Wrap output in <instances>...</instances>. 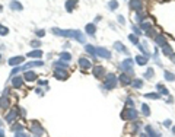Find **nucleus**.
<instances>
[{"instance_id":"obj_1","label":"nucleus","mask_w":175,"mask_h":137,"mask_svg":"<svg viewBox=\"0 0 175 137\" xmlns=\"http://www.w3.org/2000/svg\"><path fill=\"white\" fill-rule=\"evenodd\" d=\"M53 34L58 37H66V38H73L79 41L80 44H85V35L79 29H60V28H53Z\"/></svg>"},{"instance_id":"obj_2","label":"nucleus","mask_w":175,"mask_h":137,"mask_svg":"<svg viewBox=\"0 0 175 137\" xmlns=\"http://www.w3.org/2000/svg\"><path fill=\"white\" fill-rule=\"evenodd\" d=\"M115 85H117V76L114 73H108L104 79V88L107 91H111L115 88Z\"/></svg>"},{"instance_id":"obj_3","label":"nucleus","mask_w":175,"mask_h":137,"mask_svg":"<svg viewBox=\"0 0 175 137\" xmlns=\"http://www.w3.org/2000/svg\"><path fill=\"white\" fill-rule=\"evenodd\" d=\"M133 64H134V61H133V58H125L124 61L121 63V70L124 71L125 74H128V76H131L133 73H134V70H133Z\"/></svg>"},{"instance_id":"obj_4","label":"nucleus","mask_w":175,"mask_h":137,"mask_svg":"<svg viewBox=\"0 0 175 137\" xmlns=\"http://www.w3.org/2000/svg\"><path fill=\"white\" fill-rule=\"evenodd\" d=\"M121 118L125 121H131V120H136L137 118V111L134 108H125L124 111L121 112Z\"/></svg>"},{"instance_id":"obj_5","label":"nucleus","mask_w":175,"mask_h":137,"mask_svg":"<svg viewBox=\"0 0 175 137\" xmlns=\"http://www.w3.org/2000/svg\"><path fill=\"white\" fill-rule=\"evenodd\" d=\"M54 77L58 79V80H66V79L69 77V73L66 71V68L54 67Z\"/></svg>"},{"instance_id":"obj_6","label":"nucleus","mask_w":175,"mask_h":137,"mask_svg":"<svg viewBox=\"0 0 175 137\" xmlns=\"http://www.w3.org/2000/svg\"><path fill=\"white\" fill-rule=\"evenodd\" d=\"M128 6L136 12H143V0H130Z\"/></svg>"},{"instance_id":"obj_7","label":"nucleus","mask_w":175,"mask_h":137,"mask_svg":"<svg viewBox=\"0 0 175 137\" xmlns=\"http://www.w3.org/2000/svg\"><path fill=\"white\" fill-rule=\"evenodd\" d=\"M44 66V61H41V60H37V61H31V63H26V64H24L22 67H21V70H29V68L32 67H42Z\"/></svg>"},{"instance_id":"obj_8","label":"nucleus","mask_w":175,"mask_h":137,"mask_svg":"<svg viewBox=\"0 0 175 137\" xmlns=\"http://www.w3.org/2000/svg\"><path fill=\"white\" fill-rule=\"evenodd\" d=\"M97 56H99L102 58H109L111 57V53H109V50H107L104 47H98L97 48Z\"/></svg>"},{"instance_id":"obj_9","label":"nucleus","mask_w":175,"mask_h":137,"mask_svg":"<svg viewBox=\"0 0 175 137\" xmlns=\"http://www.w3.org/2000/svg\"><path fill=\"white\" fill-rule=\"evenodd\" d=\"M79 67L86 70V68L92 67V63H91V60H88L86 57H80V58H79Z\"/></svg>"},{"instance_id":"obj_10","label":"nucleus","mask_w":175,"mask_h":137,"mask_svg":"<svg viewBox=\"0 0 175 137\" xmlns=\"http://www.w3.org/2000/svg\"><path fill=\"white\" fill-rule=\"evenodd\" d=\"M31 131H32L34 134H37L38 137L41 136V134H45V131L42 130V127H41V125H38L37 123H32V125H31Z\"/></svg>"},{"instance_id":"obj_11","label":"nucleus","mask_w":175,"mask_h":137,"mask_svg":"<svg viewBox=\"0 0 175 137\" xmlns=\"http://www.w3.org/2000/svg\"><path fill=\"white\" fill-rule=\"evenodd\" d=\"M35 79H37V73L32 70H26L25 74H24V80L25 82H34Z\"/></svg>"},{"instance_id":"obj_12","label":"nucleus","mask_w":175,"mask_h":137,"mask_svg":"<svg viewBox=\"0 0 175 137\" xmlns=\"http://www.w3.org/2000/svg\"><path fill=\"white\" fill-rule=\"evenodd\" d=\"M94 76H95L97 79H102V77L105 76V68L102 67V66L94 67Z\"/></svg>"},{"instance_id":"obj_13","label":"nucleus","mask_w":175,"mask_h":137,"mask_svg":"<svg viewBox=\"0 0 175 137\" xmlns=\"http://www.w3.org/2000/svg\"><path fill=\"white\" fill-rule=\"evenodd\" d=\"M155 43H156V45L159 47H165L168 43H166V38L162 35V34H158L156 37H155Z\"/></svg>"},{"instance_id":"obj_14","label":"nucleus","mask_w":175,"mask_h":137,"mask_svg":"<svg viewBox=\"0 0 175 137\" xmlns=\"http://www.w3.org/2000/svg\"><path fill=\"white\" fill-rule=\"evenodd\" d=\"M64 7H66L67 12H73L76 7H77V0H67L66 4H64Z\"/></svg>"},{"instance_id":"obj_15","label":"nucleus","mask_w":175,"mask_h":137,"mask_svg":"<svg viewBox=\"0 0 175 137\" xmlns=\"http://www.w3.org/2000/svg\"><path fill=\"white\" fill-rule=\"evenodd\" d=\"M145 130H146V134H148L149 137H161V134H159L152 125H146Z\"/></svg>"},{"instance_id":"obj_16","label":"nucleus","mask_w":175,"mask_h":137,"mask_svg":"<svg viewBox=\"0 0 175 137\" xmlns=\"http://www.w3.org/2000/svg\"><path fill=\"white\" fill-rule=\"evenodd\" d=\"M22 61H24V56H18V57L9 58V64H10V66H18V64H21Z\"/></svg>"},{"instance_id":"obj_17","label":"nucleus","mask_w":175,"mask_h":137,"mask_svg":"<svg viewBox=\"0 0 175 137\" xmlns=\"http://www.w3.org/2000/svg\"><path fill=\"white\" fill-rule=\"evenodd\" d=\"M118 79H120V82H121V85H123V86L131 85V79H130V76H128V74H125V73H123Z\"/></svg>"},{"instance_id":"obj_18","label":"nucleus","mask_w":175,"mask_h":137,"mask_svg":"<svg viewBox=\"0 0 175 137\" xmlns=\"http://www.w3.org/2000/svg\"><path fill=\"white\" fill-rule=\"evenodd\" d=\"M9 7H10L12 10H18V12L24 9V6H22L18 0H12V1H10V4H9Z\"/></svg>"},{"instance_id":"obj_19","label":"nucleus","mask_w":175,"mask_h":137,"mask_svg":"<svg viewBox=\"0 0 175 137\" xmlns=\"http://www.w3.org/2000/svg\"><path fill=\"white\" fill-rule=\"evenodd\" d=\"M85 31H86L89 35H95V32H97V25H95V23H86Z\"/></svg>"},{"instance_id":"obj_20","label":"nucleus","mask_w":175,"mask_h":137,"mask_svg":"<svg viewBox=\"0 0 175 137\" xmlns=\"http://www.w3.org/2000/svg\"><path fill=\"white\" fill-rule=\"evenodd\" d=\"M12 85H13L15 88H21V86L24 85V77H21V76H15V77L12 79Z\"/></svg>"},{"instance_id":"obj_21","label":"nucleus","mask_w":175,"mask_h":137,"mask_svg":"<svg viewBox=\"0 0 175 137\" xmlns=\"http://www.w3.org/2000/svg\"><path fill=\"white\" fill-rule=\"evenodd\" d=\"M9 105H10V101H9V98H7L6 95H3V96L0 98V108L6 110V108H9Z\"/></svg>"},{"instance_id":"obj_22","label":"nucleus","mask_w":175,"mask_h":137,"mask_svg":"<svg viewBox=\"0 0 175 137\" xmlns=\"http://www.w3.org/2000/svg\"><path fill=\"white\" fill-rule=\"evenodd\" d=\"M16 117H18V108H13V110L7 114V117H6V121H7V123H12Z\"/></svg>"},{"instance_id":"obj_23","label":"nucleus","mask_w":175,"mask_h":137,"mask_svg":"<svg viewBox=\"0 0 175 137\" xmlns=\"http://www.w3.org/2000/svg\"><path fill=\"white\" fill-rule=\"evenodd\" d=\"M26 56H28V57H31V58H41V56H42V51H41V50H34V51L28 53Z\"/></svg>"},{"instance_id":"obj_24","label":"nucleus","mask_w":175,"mask_h":137,"mask_svg":"<svg viewBox=\"0 0 175 137\" xmlns=\"http://www.w3.org/2000/svg\"><path fill=\"white\" fill-rule=\"evenodd\" d=\"M134 60H136V63H137L139 66H145V64L148 63V60H149V58H148V57H145V56H136V58H134Z\"/></svg>"},{"instance_id":"obj_25","label":"nucleus","mask_w":175,"mask_h":137,"mask_svg":"<svg viewBox=\"0 0 175 137\" xmlns=\"http://www.w3.org/2000/svg\"><path fill=\"white\" fill-rule=\"evenodd\" d=\"M162 53H163L166 57H171V56L174 54V50H172V47H171V45H168V44H166L165 47H162Z\"/></svg>"},{"instance_id":"obj_26","label":"nucleus","mask_w":175,"mask_h":137,"mask_svg":"<svg viewBox=\"0 0 175 137\" xmlns=\"http://www.w3.org/2000/svg\"><path fill=\"white\" fill-rule=\"evenodd\" d=\"M114 48L117 50V51H120V53H125V54H128V51H127V48H125L120 41H117V43H114Z\"/></svg>"},{"instance_id":"obj_27","label":"nucleus","mask_w":175,"mask_h":137,"mask_svg":"<svg viewBox=\"0 0 175 137\" xmlns=\"http://www.w3.org/2000/svg\"><path fill=\"white\" fill-rule=\"evenodd\" d=\"M85 50H86V53H89L92 57H97V48L92 45H86L85 47Z\"/></svg>"},{"instance_id":"obj_28","label":"nucleus","mask_w":175,"mask_h":137,"mask_svg":"<svg viewBox=\"0 0 175 137\" xmlns=\"http://www.w3.org/2000/svg\"><path fill=\"white\" fill-rule=\"evenodd\" d=\"M70 58H72V54L67 53V51H64V53L60 54V60H61V61H69Z\"/></svg>"},{"instance_id":"obj_29","label":"nucleus","mask_w":175,"mask_h":137,"mask_svg":"<svg viewBox=\"0 0 175 137\" xmlns=\"http://www.w3.org/2000/svg\"><path fill=\"white\" fill-rule=\"evenodd\" d=\"M54 67L67 68V67H69V64H67V61H61V60H58V61H55V63H54Z\"/></svg>"},{"instance_id":"obj_30","label":"nucleus","mask_w":175,"mask_h":137,"mask_svg":"<svg viewBox=\"0 0 175 137\" xmlns=\"http://www.w3.org/2000/svg\"><path fill=\"white\" fill-rule=\"evenodd\" d=\"M131 85H133V88L140 89V88L143 86V80H142V79H134V82H131Z\"/></svg>"},{"instance_id":"obj_31","label":"nucleus","mask_w":175,"mask_h":137,"mask_svg":"<svg viewBox=\"0 0 175 137\" xmlns=\"http://www.w3.org/2000/svg\"><path fill=\"white\" fill-rule=\"evenodd\" d=\"M108 7H109V10H115V9H118V1H117V0H111V1L108 3Z\"/></svg>"},{"instance_id":"obj_32","label":"nucleus","mask_w":175,"mask_h":137,"mask_svg":"<svg viewBox=\"0 0 175 137\" xmlns=\"http://www.w3.org/2000/svg\"><path fill=\"white\" fill-rule=\"evenodd\" d=\"M156 89L161 92V93H163V95H168V93H169V92H168V89H166L163 85H161V83H158V85H156Z\"/></svg>"},{"instance_id":"obj_33","label":"nucleus","mask_w":175,"mask_h":137,"mask_svg":"<svg viewBox=\"0 0 175 137\" xmlns=\"http://www.w3.org/2000/svg\"><path fill=\"white\" fill-rule=\"evenodd\" d=\"M128 40L134 44V45H137L140 41H139V38H137V35H134V34H131V35H128Z\"/></svg>"},{"instance_id":"obj_34","label":"nucleus","mask_w":175,"mask_h":137,"mask_svg":"<svg viewBox=\"0 0 175 137\" xmlns=\"http://www.w3.org/2000/svg\"><path fill=\"white\" fill-rule=\"evenodd\" d=\"M142 112L146 115V117H149V115H150V108L146 105V104H143V105H142Z\"/></svg>"},{"instance_id":"obj_35","label":"nucleus","mask_w":175,"mask_h":137,"mask_svg":"<svg viewBox=\"0 0 175 137\" xmlns=\"http://www.w3.org/2000/svg\"><path fill=\"white\" fill-rule=\"evenodd\" d=\"M165 79L169 80V82H174L175 80V74L174 73H169V71H165Z\"/></svg>"},{"instance_id":"obj_36","label":"nucleus","mask_w":175,"mask_h":137,"mask_svg":"<svg viewBox=\"0 0 175 137\" xmlns=\"http://www.w3.org/2000/svg\"><path fill=\"white\" fill-rule=\"evenodd\" d=\"M153 74H155L153 68L149 67L148 70H146V73H145V77H146V79H152V77H153Z\"/></svg>"},{"instance_id":"obj_37","label":"nucleus","mask_w":175,"mask_h":137,"mask_svg":"<svg viewBox=\"0 0 175 137\" xmlns=\"http://www.w3.org/2000/svg\"><path fill=\"white\" fill-rule=\"evenodd\" d=\"M145 98H148V99H159V93H145Z\"/></svg>"},{"instance_id":"obj_38","label":"nucleus","mask_w":175,"mask_h":137,"mask_svg":"<svg viewBox=\"0 0 175 137\" xmlns=\"http://www.w3.org/2000/svg\"><path fill=\"white\" fill-rule=\"evenodd\" d=\"M146 16V13H143V12H136V21L137 22H142V19Z\"/></svg>"},{"instance_id":"obj_39","label":"nucleus","mask_w":175,"mask_h":137,"mask_svg":"<svg viewBox=\"0 0 175 137\" xmlns=\"http://www.w3.org/2000/svg\"><path fill=\"white\" fill-rule=\"evenodd\" d=\"M7 34H9V29H7L4 25H1V23H0V35H3V37H4V35H7Z\"/></svg>"},{"instance_id":"obj_40","label":"nucleus","mask_w":175,"mask_h":137,"mask_svg":"<svg viewBox=\"0 0 175 137\" xmlns=\"http://www.w3.org/2000/svg\"><path fill=\"white\" fill-rule=\"evenodd\" d=\"M29 45L38 50V48L41 47V41H38V40H34V41H31V43H29Z\"/></svg>"},{"instance_id":"obj_41","label":"nucleus","mask_w":175,"mask_h":137,"mask_svg":"<svg viewBox=\"0 0 175 137\" xmlns=\"http://www.w3.org/2000/svg\"><path fill=\"white\" fill-rule=\"evenodd\" d=\"M142 29H145V31L148 32L149 29H152V25H150L149 22H142Z\"/></svg>"},{"instance_id":"obj_42","label":"nucleus","mask_w":175,"mask_h":137,"mask_svg":"<svg viewBox=\"0 0 175 137\" xmlns=\"http://www.w3.org/2000/svg\"><path fill=\"white\" fill-rule=\"evenodd\" d=\"M35 34H37L38 37H44V35H45V31H44V29H37Z\"/></svg>"},{"instance_id":"obj_43","label":"nucleus","mask_w":175,"mask_h":137,"mask_svg":"<svg viewBox=\"0 0 175 137\" xmlns=\"http://www.w3.org/2000/svg\"><path fill=\"white\" fill-rule=\"evenodd\" d=\"M133 32H134L136 35H140V34H142V32H140V29H139L137 26H134V25H133Z\"/></svg>"},{"instance_id":"obj_44","label":"nucleus","mask_w":175,"mask_h":137,"mask_svg":"<svg viewBox=\"0 0 175 137\" xmlns=\"http://www.w3.org/2000/svg\"><path fill=\"white\" fill-rule=\"evenodd\" d=\"M163 125H165V127H171V125H172V121H171V120H165V121H163Z\"/></svg>"},{"instance_id":"obj_45","label":"nucleus","mask_w":175,"mask_h":137,"mask_svg":"<svg viewBox=\"0 0 175 137\" xmlns=\"http://www.w3.org/2000/svg\"><path fill=\"white\" fill-rule=\"evenodd\" d=\"M127 105H128V108H133V105H134V104H133V99H131V98H128V99H127Z\"/></svg>"},{"instance_id":"obj_46","label":"nucleus","mask_w":175,"mask_h":137,"mask_svg":"<svg viewBox=\"0 0 175 137\" xmlns=\"http://www.w3.org/2000/svg\"><path fill=\"white\" fill-rule=\"evenodd\" d=\"M15 137H28V136H26L25 133H22V131H18V133L15 134Z\"/></svg>"},{"instance_id":"obj_47","label":"nucleus","mask_w":175,"mask_h":137,"mask_svg":"<svg viewBox=\"0 0 175 137\" xmlns=\"http://www.w3.org/2000/svg\"><path fill=\"white\" fill-rule=\"evenodd\" d=\"M118 22H120V23H123V25H124V23H125V21H124V16H121V15H120V16H118Z\"/></svg>"},{"instance_id":"obj_48","label":"nucleus","mask_w":175,"mask_h":137,"mask_svg":"<svg viewBox=\"0 0 175 137\" xmlns=\"http://www.w3.org/2000/svg\"><path fill=\"white\" fill-rule=\"evenodd\" d=\"M40 86H47V80H40Z\"/></svg>"},{"instance_id":"obj_49","label":"nucleus","mask_w":175,"mask_h":137,"mask_svg":"<svg viewBox=\"0 0 175 137\" xmlns=\"http://www.w3.org/2000/svg\"><path fill=\"white\" fill-rule=\"evenodd\" d=\"M0 137H4V131H3L1 128H0Z\"/></svg>"},{"instance_id":"obj_50","label":"nucleus","mask_w":175,"mask_h":137,"mask_svg":"<svg viewBox=\"0 0 175 137\" xmlns=\"http://www.w3.org/2000/svg\"><path fill=\"white\" fill-rule=\"evenodd\" d=\"M171 60H172V61L175 63V54H172V56H171Z\"/></svg>"},{"instance_id":"obj_51","label":"nucleus","mask_w":175,"mask_h":137,"mask_svg":"<svg viewBox=\"0 0 175 137\" xmlns=\"http://www.w3.org/2000/svg\"><path fill=\"white\" fill-rule=\"evenodd\" d=\"M142 137H149L148 134H142Z\"/></svg>"},{"instance_id":"obj_52","label":"nucleus","mask_w":175,"mask_h":137,"mask_svg":"<svg viewBox=\"0 0 175 137\" xmlns=\"http://www.w3.org/2000/svg\"><path fill=\"white\" fill-rule=\"evenodd\" d=\"M172 131H174V134H175V127H172Z\"/></svg>"},{"instance_id":"obj_53","label":"nucleus","mask_w":175,"mask_h":137,"mask_svg":"<svg viewBox=\"0 0 175 137\" xmlns=\"http://www.w3.org/2000/svg\"><path fill=\"white\" fill-rule=\"evenodd\" d=\"M0 12H1V6H0Z\"/></svg>"},{"instance_id":"obj_54","label":"nucleus","mask_w":175,"mask_h":137,"mask_svg":"<svg viewBox=\"0 0 175 137\" xmlns=\"http://www.w3.org/2000/svg\"><path fill=\"white\" fill-rule=\"evenodd\" d=\"M0 60H1V54H0Z\"/></svg>"},{"instance_id":"obj_55","label":"nucleus","mask_w":175,"mask_h":137,"mask_svg":"<svg viewBox=\"0 0 175 137\" xmlns=\"http://www.w3.org/2000/svg\"><path fill=\"white\" fill-rule=\"evenodd\" d=\"M0 125H1V121H0Z\"/></svg>"}]
</instances>
